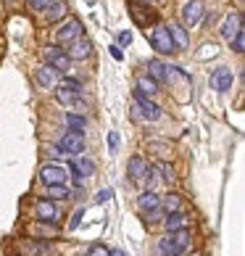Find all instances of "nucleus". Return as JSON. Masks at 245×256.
<instances>
[{"label":"nucleus","instance_id":"1","mask_svg":"<svg viewBox=\"0 0 245 256\" xmlns=\"http://www.w3.org/2000/svg\"><path fill=\"white\" fill-rule=\"evenodd\" d=\"M187 248H190V232L187 230L169 232L166 238L158 240V251H161L164 256H182Z\"/></svg>","mask_w":245,"mask_h":256},{"label":"nucleus","instance_id":"2","mask_svg":"<svg viewBox=\"0 0 245 256\" xmlns=\"http://www.w3.org/2000/svg\"><path fill=\"white\" fill-rule=\"evenodd\" d=\"M79 37H82V22H79V18H69V22L58 24L53 40L58 45H71L74 40H79Z\"/></svg>","mask_w":245,"mask_h":256},{"label":"nucleus","instance_id":"3","mask_svg":"<svg viewBox=\"0 0 245 256\" xmlns=\"http://www.w3.org/2000/svg\"><path fill=\"white\" fill-rule=\"evenodd\" d=\"M150 45H153L158 53H172L174 50V42H172V34H169L166 24H156L153 26V32H150Z\"/></svg>","mask_w":245,"mask_h":256},{"label":"nucleus","instance_id":"4","mask_svg":"<svg viewBox=\"0 0 245 256\" xmlns=\"http://www.w3.org/2000/svg\"><path fill=\"white\" fill-rule=\"evenodd\" d=\"M58 150L61 154H71V156H79L84 150V135L82 132H66V135L58 140Z\"/></svg>","mask_w":245,"mask_h":256},{"label":"nucleus","instance_id":"5","mask_svg":"<svg viewBox=\"0 0 245 256\" xmlns=\"http://www.w3.org/2000/svg\"><path fill=\"white\" fill-rule=\"evenodd\" d=\"M203 14H206V6L201 0H187L182 6V26H198Z\"/></svg>","mask_w":245,"mask_h":256},{"label":"nucleus","instance_id":"6","mask_svg":"<svg viewBox=\"0 0 245 256\" xmlns=\"http://www.w3.org/2000/svg\"><path fill=\"white\" fill-rule=\"evenodd\" d=\"M45 61H48V66L53 72H69V66H71V61H69V56H66L63 50H58L55 45H48L45 48Z\"/></svg>","mask_w":245,"mask_h":256},{"label":"nucleus","instance_id":"7","mask_svg":"<svg viewBox=\"0 0 245 256\" xmlns=\"http://www.w3.org/2000/svg\"><path fill=\"white\" fill-rule=\"evenodd\" d=\"M40 180L45 185H66V180H69V172H66L63 166H53V164H45L40 166Z\"/></svg>","mask_w":245,"mask_h":256},{"label":"nucleus","instance_id":"8","mask_svg":"<svg viewBox=\"0 0 245 256\" xmlns=\"http://www.w3.org/2000/svg\"><path fill=\"white\" fill-rule=\"evenodd\" d=\"M232 82H235V74H232L230 66H219V69H214V74H211V88H214L216 92L232 90Z\"/></svg>","mask_w":245,"mask_h":256},{"label":"nucleus","instance_id":"9","mask_svg":"<svg viewBox=\"0 0 245 256\" xmlns=\"http://www.w3.org/2000/svg\"><path fill=\"white\" fill-rule=\"evenodd\" d=\"M132 96H135L137 111H143V119H148V122H156L158 116H161V108H158V106H156V103L150 100L148 96H143L140 90H132Z\"/></svg>","mask_w":245,"mask_h":256},{"label":"nucleus","instance_id":"10","mask_svg":"<svg viewBox=\"0 0 245 256\" xmlns=\"http://www.w3.org/2000/svg\"><path fill=\"white\" fill-rule=\"evenodd\" d=\"M129 14H132V18H135V24L148 26V22L153 18V8H148L143 0H129Z\"/></svg>","mask_w":245,"mask_h":256},{"label":"nucleus","instance_id":"11","mask_svg":"<svg viewBox=\"0 0 245 256\" xmlns=\"http://www.w3.org/2000/svg\"><path fill=\"white\" fill-rule=\"evenodd\" d=\"M243 30V14H227L222 22V37L224 40H232L235 34Z\"/></svg>","mask_w":245,"mask_h":256},{"label":"nucleus","instance_id":"12","mask_svg":"<svg viewBox=\"0 0 245 256\" xmlns=\"http://www.w3.org/2000/svg\"><path fill=\"white\" fill-rule=\"evenodd\" d=\"M92 53V42L87 40V37H84V40H82V37H79V40H74L71 42V48H69V53H66V56H69V61L71 58H87V56Z\"/></svg>","mask_w":245,"mask_h":256},{"label":"nucleus","instance_id":"13","mask_svg":"<svg viewBox=\"0 0 245 256\" xmlns=\"http://www.w3.org/2000/svg\"><path fill=\"white\" fill-rule=\"evenodd\" d=\"M34 214H37V220L40 222H55L58 220V208H55L53 201H40L34 208Z\"/></svg>","mask_w":245,"mask_h":256},{"label":"nucleus","instance_id":"14","mask_svg":"<svg viewBox=\"0 0 245 256\" xmlns=\"http://www.w3.org/2000/svg\"><path fill=\"white\" fill-rule=\"evenodd\" d=\"M145 169H148V161L143 156H132L129 164H127V174H129L132 182H140V177H143Z\"/></svg>","mask_w":245,"mask_h":256},{"label":"nucleus","instance_id":"15","mask_svg":"<svg viewBox=\"0 0 245 256\" xmlns=\"http://www.w3.org/2000/svg\"><path fill=\"white\" fill-rule=\"evenodd\" d=\"M34 82L40 84V88H45V90L55 84V74H53V69H50L48 64H45V66H37V69H34Z\"/></svg>","mask_w":245,"mask_h":256},{"label":"nucleus","instance_id":"16","mask_svg":"<svg viewBox=\"0 0 245 256\" xmlns=\"http://www.w3.org/2000/svg\"><path fill=\"white\" fill-rule=\"evenodd\" d=\"M137 206H140V212H153V208H158L161 206V198H158L153 190H143L140 193V198H137Z\"/></svg>","mask_w":245,"mask_h":256},{"label":"nucleus","instance_id":"17","mask_svg":"<svg viewBox=\"0 0 245 256\" xmlns=\"http://www.w3.org/2000/svg\"><path fill=\"white\" fill-rule=\"evenodd\" d=\"M166 232H177V230H187V216L182 212H174V214H166Z\"/></svg>","mask_w":245,"mask_h":256},{"label":"nucleus","instance_id":"18","mask_svg":"<svg viewBox=\"0 0 245 256\" xmlns=\"http://www.w3.org/2000/svg\"><path fill=\"white\" fill-rule=\"evenodd\" d=\"M166 26H169V34H172L174 50L177 48H187V32H185V26H180V24H166Z\"/></svg>","mask_w":245,"mask_h":256},{"label":"nucleus","instance_id":"19","mask_svg":"<svg viewBox=\"0 0 245 256\" xmlns=\"http://www.w3.org/2000/svg\"><path fill=\"white\" fill-rule=\"evenodd\" d=\"M145 77H150L156 84H161L166 80V66L161 61H148V74H145Z\"/></svg>","mask_w":245,"mask_h":256},{"label":"nucleus","instance_id":"20","mask_svg":"<svg viewBox=\"0 0 245 256\" xmlns=\"http://www.w3.org/2000/svg\"><path fill=\"white\" fill-rule=\"evenodd\" d=\"M137 90L143 92V96H156V92H158V84L150 80V77H145V74H140V77H137Z\"/></svg>","mask_w":245,"mask_h":256},{"label":"nucleus","instance_id":"21","mask_svg":"<svg viewBox=\"0 0 245 256\" xmlns=\"http://www.w3.org/2000/svg\"><path fill=\"white\" fill-rule=\"evenodd\" d=\"M66 127H69L71 132H82L84 127H87V119L84 116H79V114H66Z\"/></svg>","mask_w":245,"mask_h":256},{"label":"nucleus","instance_id":"22","mask_svg":"<svg viewBox=\"0 0 245 256\" xmlns=\"http://www.w3.org/2000/svg\"><path fill=\"white\" fill-rule=\"evenodd\" d=\"M161 208H164V214H174V212H182V201L177 196H169L166 201L161 204Z\"/></svg>","mask_w":245,"mask_h":256},{"label":"nucleus","instance_id":"23","mask_svg":"<svg viewBox=\"0 0 245 256\" xmlns=\"http://www.w3.org/2000/svg\"><path fill=\"white\" fill-rule=\"evenodd\" d=\"M45 11H48L50 18H58L61 14H66V3H63V0H53V3L45 8Z\"/></svg>","mask_w":245,"mask_h":256},{"label":"nucleus","instance_id":"24","mask_svg":"<svg viewBox=\"0 0 245 256\" xmlns=\"http://www.w3.org/2000/svg\"><path fill=\"white\" fill-rule=\"evenodd\" d=\"M55 98H58V103H74V100L79 98V92H71V90L58 88V90H55Z\"/></svg>","mask_w":245,"mask_h":256},{"label":"nucleus","instance_id":"25","mask_svg":"<svg viewBox=\"0 0 245 256\" xmlns=\"http://www.w3.org/2000/svg\"><path fill=\"white\" fill-rule=\"evenodd\" d=\"M58 88H63V90H71V92H79V96H82V82H79V80L63 77V80H61V84H58Z\"/></svg>","mask_w":245,"mask_h":256},{"label":"nucleus","instance_id":"26","mask_svg":"<svg viewBox=\"0 0 245 256\" xmlns=\"http://www.w3.org/2000/svg\"><path fill=\"white\" fill-rule=\"evenodd\" d=\"M48 193H50V198H71V193H69L66 185H50Z\"/></svg>","mask_w":245,"mask_h":256},{"label":"nucleus","instance_id":"27","mask_svg":"<svg viewBox=\"0 0 245 256\" xmlns=\"http://www.w3.org/2000/svg\"><path fill=\"white\" fill-rule=\"evenodd\" d=\"M230 45H232V50H235V53H243V50H245V34H243V30L232 37Z\"/></svg>","mask_w":245,"mask_h":256},{"label":"nucleus","instance_id":"28","mask_svg":"<svg viewBox=\"0 0 245 256\" xmlns=\"http://www.w3.org/2000/svg\"><path fill=\"white\" fill-rule=\"evenodd\" d=\"M156 169H158V172H161V177L166 180V182H172V180H174V169L169 166L166 161H158V164H156Z\"/></svg>","mask_w":245,"mask_h":256},{"label":"nucleus","instance_id":"29","mask_svg":"<svg viewBox=\"0 0 245 256\" xmlns=\"http://www.w3.org/2000/svg\"><path fill=\"white\" fill-rule=\"evenodd\" d=\"M77 169H79V172H87V174H92V172H95V164H92L90 158H79Z\"/></svg>","mask_w":245,"mask_h":256},{"label":"nucleus","instance_id":"30","mask_svg":"<svg viewBox=\"0 0 245 256\" xmlns=\"http://www.w3.org/2000/svg\"><path fill=\"white\" fill-rule=\"evenodd\" d=\"M87 256H108V248H106V246H100V243H95V246H90V248H87Z\"/></svg>","mask_w":245,"mask_h":256},{"label":"nucleus","instance_id":"31","mask_svg":"<svg viewBox=\"0 0 245 256\" xmlns=\"http://www.w3.org/2000/svg\"><path fill=\"white\" fill-rule=\"evenodd\" d=\"M26 3H29L32 11H45V8H48L53 0H26Z\"/></svg>","mask_w":245,"mask_h":256},{"label":"nucleus","instance_id":"32","mask_svg":"<svg viewBox=\"0 0 245 256\" xmlns=\"http://www.w3.org/2000/svg\"><path fill=\"white\" fill-rule=\"evenodd\" d=\"M82 216H84V208L79 206L77 212H74V216H71V222H69V227H71V230H77V227H79V222H82Z\"/></svg>","mask_w":245,"mask_h":256},{"label":"nucleus","instance_id":"33","mask_svg":"<svg viewBox=\"0 0 245 256\" xmlns=\"http://www.w3.org/2000/svg\"><path fill=\"white\" fill-rule=\"evenodd\" d=\"M161 216H164V208H161V206L153 208V212H145V220H148V222H158Z\"/></svg>","mask_w":245,"mask_h":256},{"label":"nucleus","instance_id":"34","mask_svg":"<svg viewBox=\"0 0 245 256\" xmlns=\"http://www.w3.org/2000/svg\"><path fill=\"white\" fill-rule=\"evenodd\" d=\"M108 150H111V154H116V150H119V135H116V132H108Z\"/></svg>","mask_w":245,"mask_h":256},{"label":"nucleus","instance_id":"35","mask_svg":"<svg viewBox=\"0 0 245 256\" xmlns=\"http://www.w3.org/2000/svg\"><path fill=\"white\" fill-rule=\"evenodd\" d=\"M111 196H114V190H111V188H103V190L95 196V201H98V204H103V201H108Z\"/></svg>","mask_w":245,"mask_h":256},{"label":"nucleus","instance_id":"36","mask_svg":"<svg viewBox=\"0 0 245 256\" xmlns=\"http://www.w3.org/2000/svg\"><path fill=\"white\" fill-rule=\"evenodd\" d=\"M129 42H132V32H127V30L119 32V45H124V48H127Z\"/></svg>","mask_w":245,"mask_h":256},{"label":"nucleus","instance_id":"37","mask_svg":"<svg viewBox=\"0 0 245 256\" xmlns=\"http://www.w3.org/2000/svg\"><path fill=\"white\" fill-rule=\"evenodd\" d=\"M111 56H114L116 61H121V48H119V45H111Z\"/></svg>","mask_w":245,"mask_h":256},{"label":"nucleus","instance_id":"38","mask_svg":"<svg viewBox=\"0 0 245 256\" xmlns=\"http://www.w3.org/2000/svg\"><path fill=\"white\" fill-rule=\"evenodd\" d=\"M108 256H127V254H124V251H119V248H116V251H108Z\"/></svg>","mask_w":245,"mask_h":256}]
</instances>
